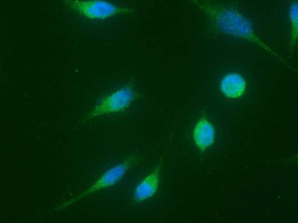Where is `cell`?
<instances>
[{
  "instance_id": "1",
  "label": "cell",
  "mask_w": 298,
  "mask_h": 223,
  "mask_svg": "<svg viewBox=\"0 0 298 223\" xmlns=\"http://www.w3.org/2000/svg\"><path fill=\"white\" fill-rule=\"evenodd\" d=\"M208 19V30L216 35H224L251 42L266 51L297 72V70L281 55L262 40L255 33L252 20L241 12L238 1H192Z\"/></svg>"
},
{
  "instance_id": "2",
  "label": "cell",
  "mask_w": 298,
  "mask_h": 223,
  "mask_svg": "<svg viewBox=\"0 0 298 223\" xmlns=\"http://www.w3.org/2000/svg\"><path fill=\"white\" fill-rule=\"evenodd\" d=\"M135 79L132 77L125 84L106 94L97 101L93 108L80 120L81 123L108 114L126 111L143 94L135 87Z\"/></svg>"
},
{
  "instance_id": "3",
  "label": "cell",
  "mask_w": 298,
  "mask_h": 223,
  "mask_svg": "<svg viewBox=\"0 0 298 223\" xmlns=\"http://www.w3.org/2000/svg\"><path fill=\"white\" fill-rule=\"evenodd\" d=\"M144 159L143 156L136 154L127 155L120 162L104 171L87 189L76 196L57 206L55 210H62L92 193L115 185L123 178L131 167L142 163Z\"/></svg>"
},
{
  "instance_id": "4",
  "label": "cell",
  "mask_w": 298,
  "mask_h": 223,
  "mask_svg": "<svg viewBox=\"0 0 298 223\" xmlns=\"http://www.w3.org/2000/svg\"><path fill=\"white\" fill-rule=\"evenodd\" d=\"M64 3L71 9L92 20H104L114 16L130 14L135 12L133 7L118 5L104 0H67Z\"/></svg>"
},
{
  "instance_id": "5",
  "label": "cell",
  "mask_w": 298,
  "mask_h": 223,
  "mask_svg": "<svg viewBox=\"0 0 298 223\" xmlns=\"http://www.w3.org/2000/svg\"><path fill=\"white\" fill-rule=\"evenodd\" d=\"M191 137L201 160H203L206 151L216 143L217 127L208 117L204 108L202 109L199 117L192 127Z\"/></svg>"
},
{
  "instance_id": "6",
  "label": "cell",
  "mask_w": 298,
  "mask_h": 223,
  "mask_svg": "<svg viewBox=\"0 0 298 223\" xmlns=\"http://www.w3.org/2000/svg\"><path fill=\"white\" fill-rule=\"evenodd\" d=\"M164 154L162 155L153 169L142 178L133 189L131 202L133 206L138 205L156 195L160 184V173Z\"/></svg>"
},
{
  "instance_id": "7",
  "label": "cell",
  "mask_w": 298,
  "mask_h": 223,
  "mask_svg": "<svg viewBox=\"0 0 298 223\" xmlns=\"http://www.w3.org/2000/svg\"><path fill=\"white\" fill-rule=\"evenodd\" d=\"M218 87L219 91L225 99L237 100L246 94L248 82L241 72L232 70L224 73L220 78Z\"/></svg>"
},
{
  "instance_id": "8",
  "label": "cell",
  "mask_w": 298,
  "mask_h": 223,
  "mask_svg": "<svg viewBox=\"0 0 298 223\" xmlns=\"http://www.w3.org/2000/svg\"><path fill=\"white\" fill-rule=\"evenodd\" d=\"M288 15L290 22L289 48L292 53L298 41V1H290L288 8Z\"/></svg>"
}]
</instances>
